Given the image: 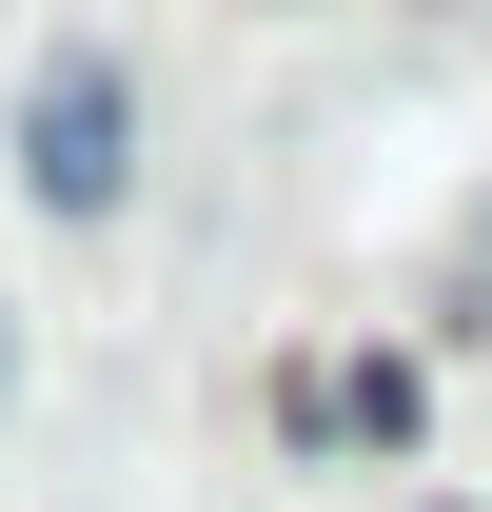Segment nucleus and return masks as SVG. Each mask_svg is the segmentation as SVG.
Returning <instances> with one entry per match:
<instances>
[{
	"mask_svg": "<svg viewBox=\"0 0 492 512\" xmlns=\"http://www.w3.org/2000/svg\"><path fill=\"white\" fill-rule=\"evenodd\" d=\"M20 197H40L60 237H99L138 197V79L99 60V40H60V60L20 79Z\"/></svg>",
	"mask_w": 492,
	"mask_h": 512,
	"instance_id": "f257e3e1",
	"label": "nucleus"
},
{
	"mask_svg": "<svg viewBox=\"0 0 492 512\" xmlns=\"http://www.w3.org/2000/svg\"><path fill=\"white\" fill-rule=\"evenodd\" d=\"M276 434H296V453H394V434H414V375H394V355H335V375H276Z\"/></svg>",
	"mask_w": 492,
	"mask_h": 512,
	"instance_id": "f03ea898",
	"label": "nucleus"
},
{
	"mask_svg": "<svg viewBox=\"0 0 492 512\" xmlns=\"http://www.w3.org/2000/svg\"><path fill=\"white\" fill-rule=\"evenodd\" d=\"M0 394H20V316H0Z\"/></svg>",
	"mask_w": 492,
	"mask_h": 512,
	"instance_id": "7ed1b4c3",
	"label": "nucleus"
}]
</instances>
